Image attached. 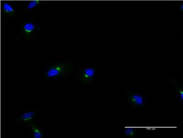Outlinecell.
Instances as JSON below:
<instances>
[{"mask_svg": "<svg viewBox=\"0 0 183 138\" xmlns=\"http://www.w3.org/2000/svg\"><path fill=\"white\" fill-rule=\"evenodd\" d=\"M97 69L94 67H87L79 69L76 76L79 81L84 85H92L97 74Z\"/></svg>", "mask_w": 183, "mask_h": 138, "instance_id": "3", "label": "cell"}, {"mask_svg": "<svg viewBox=\"0 0 183 138\" xmlns=\"http://www.w3.org/2000/svg\"><path fill=\"white\" fill-rule=\"evenodd\" d=\"M41 3L39 0H33L30 1L27 4L26 9L29 10L34 9L39 6Z\"/></svg>", "mask_w": 183, "mask_h": 138, "instance_id": "10", "label": "cell"}, {"mask_svg": "<svg viewBox=\"0 0 183 138\" xmlns=\"http://www.w3.org/2000/svg\"><path fill=\"white\" fill-rule=\"evenodd\" d=\"M123 134L127 137L134 138L137 136V130L134 125L131 124L127 125L124 127Z\"/></svg>", "mask_w": 183, "mask_h": 138, "instance_id": "7", "label": "cell"}, {"mask_svg": "<svg viewBox=\"0 0 183 138\" xmlns=\"http://www.w3.org/2000/svg\"><path fill=\"white\" fill-rule=\"evenodd\" d=\"M172 80L175 85L176 90L179 99L183 101V90L182 87L174 79L172 78Z\"/></svg>", "mask_w": 183, "mask_h": 138, "instance_id": "9", "label": "cell"}, {"mask_svg": "<svg viewBox=\"0 0 183 138\" xmlns=\"http://www.w3.org/2000/svg\"><path fill=\"white\" fill-rule=\"evenodd\" d=\"M1 10L2 14L7 18H13L16 16L17 10L11 3L7 1L2 2Z\"/></svg>", "mask_w": 183, "mask_h": 138, "instance_id": "5", "label": "cell"}, {"mask_svg": "<svg viewBox=\"0 0 183 138\" xmlns=\"http://www.w3.org/2000/svg\"><path fill=\"white\" fill-rule=\"evenodd\" d=\"M39 27L35 20L29 19L23 22L19 27L20 35L28 41H32L35 37Z\"/></svg>", "mask_w": 183, "mask_h": 138, "instance_id": "2", "label": "cell"}, {"mask_svg": "<svg viewBox=\"0 0 183 138\" xmlns=\"http://www.w3.org/2000/svg\"><path fill=\"white\" fill-rule=\"evenodd\" d=\"M38 112V111L31 109L23 113L17 119V122L29 124Z\"/></svg>", "mask_w": 183, "mask_h": 138, "instance_id": "6", "label": "cell"}, {"mask_svg": "<svg viewBox=\"0 0 183 138\" xmlns=\"http://www.w3.org/2000/svg\"><path fill=\"white\" fill-rule=\"evenodd\" d=\"M30 126L33 136L35 138H42L44 136L43 133L41 129L32 121L29 124Z\"/></svg>", "mask_w": 183, "mask_h": 138, "instance_id": "8", "label": "cell"}, {"mask_svg": "<svg viewBox=\"0 0 183 138\" xmlns=\"http://www.w3.org/2000/svg\"><path fill=\"white\" fill-rule=\"evenodd\" d=\"M73 67L67 62L57 63L49 66L45 71V79L60 77L70 73L73 70Z\"/></svg>", "mask_w": 183, "mask_h": 138, "instance_id": "1", "label": "cell"}, {"mask_svg": "<svg viewBox=\"0 0 183 138\" xmlns=\"http://www.w3.org/2000/svg\"><path fill=\"white\" fill-rule=\"evenodd\" d=\"M127 99L132 107H142L145 103V97L144 95L129 90H127Z\"/></svg>", "mask_w": 183, "mask_h": 138, "instance_id": "4", "label": "cell"}]
</instances>
